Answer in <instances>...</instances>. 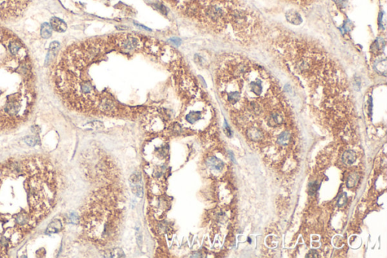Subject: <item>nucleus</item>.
Wrapping results in <instances>:
<instances>
[{"mask_svg": "<svg viewBox=\"0 0 387 258\" xmlns=\"http://www.w3.org/2000/svg\"><path fill=\"white\" fill-rule=\"evenodd\" d=\"M57 192L55 171L45 158L33 155L0 163V257L46 218Z\"/></svg>", "mask_w": 387, "mask_h": 258, "instance_id": "f257e3e1", "label": "nucleus"}, {"mask_svg": "<svg viewBox=\"0 0 387 258\" xmlns=\"http://www.w3.org/2000/svg\"><path fill=\"white\" fill-rule=\"evenodd\" d=\"M36 100L35 76L28 52L16 35L0 27V133L24 124Z\"/></svg>", "mask_w": 387, "mask_h": 258, "instance_id": "f03ea898", "label": "nucleus"}, {"mask_svg": "<svg viewBox=\"0 0 387 258\" xmlns=\"http://www.w3.org/2000/svg\"><path fill=\"white\" fill-rule=\"evenodd\" d=\"M118 44L119 46L125 51H133L139 48L140 46V42L139 39L135 36L126 34V35L122 36L118 40Z\"/></svg>", "mask_w": 387, "mask_h": 258, "instance_id": "7ed1b4c3", "label": "nucleus"}, {"mask_svg": "<svg viewBox=\"0 0 387 258\" xmlns=\"http://www.w3.org/2000/svg\"><path fill=\"white\" fill-rule=\"evenodd\" d=\"M51 28L57 32H64L67 30V24L58 18H52L51 20Z\"/></svg>", "mask_w": 387, "mask_h": 258, "instance_id": "20e7f679", "label": "nucleus"}, {"mask_svg": "<svg viewBox=\"0 0 387 258\" xmlns=\"http://www.w3.org/2000/svg\"><path fill=\"white\" fill-rule=\"evenodd\" d=\"M100 108L102 111L107 114H111L116 110L114 104L112 102V101L107 99H104L101 101L100 104Z\"/></svg>", "mask_w": 387, "mask_h": 258, "instance_id": "39448f33", "label": "nucleus"}, {"mask_svg": "<svg viewBox=\"0 0 387 258\" xmlns=\"http://www.w3.org/2000/svg\"><path fill=\"white\" fill-rule=\"evenodd\" d=\"M356 158H357L356 153L353 151H345L343 155V157H342L343 162L344 163V164H347V165H350V164H353V163L356 161Z\"/></svg>", "mask_w": 387, "mask_h": 258, "instance_id": "423d86ee", "label": "nucleus"}, {"mask_svg": "<svg viewBox=\"0 0 387 258\" xmlns=\"http://www.w3.org/2000/svg\"><path fill=\"white\" fill-rule=\"evenodd\" d=\"M201 119V113L196 111H191L188 114L185 116V120L191 124L197 123Z\"/></svg>", "mask_w": 387, "mask_h": 258, "instance_id": "0eeeda50", "label": "nucleus"}, {"mask_svg": "<svg viewBox=\"0 0 387 258\" xmlns=\"http://www.w3.org/2000/svg\"><path fill=\"white\" fill-rule=\"evenodd\" d=\"M208 165L211 168L216 171H221L224 168V164L222 161L215 157H211L208 159Z\"/></svg>", "mask_w": 387, "mask_h": 258, "instance_id": "6e6552de", "label": "nucleus"}, {"mask_svg": "<svg viewBox=\"0 0 387 258\" xmlns=\"http://www.w3.org/2000/svg\"><path fill=\"white\" fill-rule=\"evenodd\" d=\"M290 140V133L289 131H284L277 137V143L280 145H287Z\"/></svg>", "mask_w": 387, "mask_h": 258, "instance_id": "1a4fd4ad", "label": "nucleus"}, {"mask_svg": "<svg viewBox=\"0 0 387 258\" xmlns=\"http://www.w3.org/2000/svg\"><path fill=\"white\" fill-rule=\"evenodd\" d=\"M52 34V28L51 24L48 23H44L41 28V36L43 38L48 39L50 38Z\"/></svg>", "mask_w": 387, "mask_h": 258, "instance_id": "9d476101", "label": "nucleus"}, {"mask_svg": "<svg viewBox=\"0 0 387 258\" xmlns=\"http://www.w3.org/2000/svg\"><path fill=\"white\" fill-rule=\"evenodd\" d=\"M359 179H360V176L356 173L350 174L349 176L348 177L347 182H346V185H347L348 188H353V187H355L358 184V182H359Z\"/></svg>", "mask_w": 387, "mask_h": 258, "instance_id": "9b49d317", "label": "nucleus"}, {"mask_svg": "<svg viewBox=\"0 0 387 258\" xmlns=\"http://www.w3.org/2000/svg\"><path fill=\"white\" fill-rule=\"evenodd\" d=\"M132 191L135 195H136L139 198H142L143 197V189L140 185H134L132 187Z\"/></svg>", "mask_w": 387, "mask_h": 258, "instance_id": "f8f14e48", "label": "nucleus"}, {"mask_svg": "<svg viewBox=\"0 0 387 258\" xmlns=\"http://www.w3.org/2000/svg\"><path fill=\"white\" fill-rule=\"evenodd\" d=\"M129 180L132 183H139L140 182L141 180H142V176L139 173H133L129 178Z\"/></svg>", "mask_w": 387, "mask_h": 258, "instance_id": "ddd939ff", "label": "nucleus"}, {"mask_svg": "<svg viewBox=\"0 0 387 258\" xmlns=\"http://www.w3.org/2000/svg\"><path fill=\"white\" fill-rule=\"evenodd\" d=\"M319 185L317 183V182H312L309 185V194L310 195H312V194H314L317 191V190L318 189Z\"/></svg>", "mask_w": 387, "mask_h": 258, "instance_id": "4468645a", "label": "nucleus"}, {"mask_svg": "<svg viewBox=\"0 0 387 258\" xmlns=\"http://www.w3.org/2000/svg\"><path fill=\"white\" fill-rule=\"evenodd\" d=\"M346 201H347V195H346V193H343L338 198L337 205L339 207H343V205L346 204Z\"/></svg>", "mask_w": 387, "mask_h": 258, "instance_id": "2eb2a0df", "label": "nucleus"}, {"mask_svg": "<svg viewBox=\"0 0 387 258\" xmlns=\"http://www.w3.org/2000/svg\"><path fill=\"white\" fill-rule=\"evenodd\" d=\"M124 256H125L124 252H123V250L120 248L114 249V250L111 252L112 257H123Z\"/></svg>", "mask_w": 387, "mask_h": 258, "instance_id": "dca6fc26", "label": "nucleus"}, {"mask_svg": "<svg viewBox=\"0 0 387 258\" xmlns=\"http://www.w3.org/2000/svg\"><path fill=\"white\" fill-rule=\"evenodd\" d=\"M306 257H309V258H318L319 257V254L318 253L317 251L315 250H311L309 251V253L307 254L306 255Z\"/></svg>", "mask_w": 387, "mask_h": 258, "instance_id": "f3484780", "label": "nucleus"}, {"mask_svg": "<svg viewBox=\"0 0 387 258\" xmlns=\"http://www.w3.org/2000/svg\"><path fill=\"white\" fill-rule=\"evenodd\" d=\"M169 41L173 45H175V46H179L181 44V40L178 38H172Z\"/></svg>", "mask_w": 387, "mask_h": 258, "instance_id": "a211bd4d", "label": "nucleus"}, {"mask_svg": "<svg viewBox=\"0 0 387 258\" xmlns=\"http://www.w3.org/2000/svg\"><path fill=\"white\" fill-rule=\"evenodd\" d=\"M136 240H137L138 245H139L141 247V245H142V234H141L140 233H138L137 234H136Z\"/></svg>", "mask_w": 387, "mask_h": 258, "instance_id": "6ab92c4d", "label": "nucleus"}, {"mask_svg": "<svg viewBox=\"0 0 387 258\" xmlns=\"http://www.w3.org/2000/svg\"><path fill=\"white\" fill-rule=\"evenodd\" d=\"M58 46H59V43H57V42H54V43H51L49 48H50V49L54 50V49H57Z\"/></svg>", "mask_w": 387, "mask_h": 258, "instance_id": "aec40b11", "label": "nucleus"}]
</instances>
